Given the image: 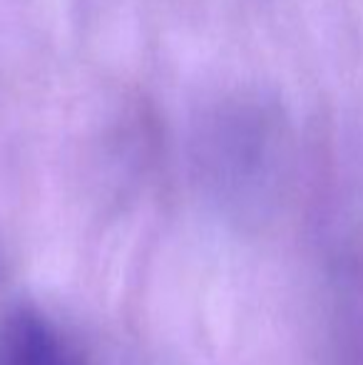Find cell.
Here are the masks:
<instances>
[{
  "label": "cell",
  "instance_id": "1",
  "mask_svg": "<svg viewBox=\"0 0 363 365\" xmlns=\"http://www.w3.org/2000/svg\"><path fill=\"white\" fill-rule=\"evenodd\" d=\"M0 365H80L58 328L35 311H15L0 326Z\"/></svg>",
  "mask_w": 363,
  "mask_h": 365
}]
</instances>
